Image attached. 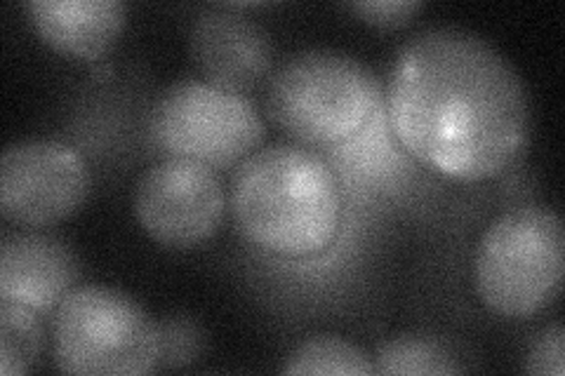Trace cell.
Segmentation results:
<instances>
[{
  "mask_svg": "<svg viewBox=\"0 0 565 376\" xmlns=\"http://www.w3.org/2000/svg\"><path fill=\"white\" fill-rule=\"evenodd\" d=\"M228 205L243 236L271 255L313 257L342 222L338 176L326 160L297 144H276L238 165Z\"/></svg>",
  "mask_w": 565,
  "mask_h": 376,
  "instance_id": "7a4b0ae2",
  "label": "cell"
},
{
  "mask_svg": "<svg viewBox=\"0 0 565 376\" xmlns=\"http://www.w3.org/2000/svg\"><path fill=\"white\" fill-rule=\"evenodd\" d=\"M111 74H114L111 64H106V62H95L93 64V78H109Z\"/></svg>",
  "mask_w": 565,
  "mask_h": 376,
  "instance_id": "ac0fdd59",
  "label": "cell"
},
{
  "mask_svg": "<svg viewBox=\"0 0 565 376\" xmlns=\"http://www.w3.org/2000/svg\"><path fill=\"white\" fill-rule=\"evenodd\" d=\"M380 104V83L356 57L311 47L282 62L267 85V114L307 147H334L361 135Z\"/></svg>",
  "mask_w": 565,
  "mask_h": 376,
  "instance_id": "3957f363",
  "label": "cell"
},
{
  "mask_svg": "<svg viewBox=\"0 0 565 376\" xmlns=\"http://www.w3.org/2000/svg\"><path fill=\"white\" fill-rule=\"evenodd\" d=\"M158 325H161L163 342L161 367L180 369L199 361L205 346V336L196 322L186 315H172L163 322H158Z\"/></svg>",
  "mask_w": 565,
  "mask_h": 376,
  "instance_id": "9a60e30c",
  "label": "cell"
},
{
  "mask_svg": "<svg viewBox=\"0 0 565 376\" xmlns=\"http://www.w3.org/2000/svg\"><path fill=\"white\" fill-rule=\"evenodd\" d=\"M347 8L361 17L365 24L396 29L415 20L424 3H419V0H365V3H349Z\"/></svg>",
  "mask_w": 565,
  "mask_h": 376,
  "instance_id": "e0dca14e",
  "label": "cell"
},
{
  "mask_svg": "<svg viewBox=\"0 0 565 376\" xmlns=\"http://www.w3.org/2000/svg\"><path fill=\"white\" fill-rule=\"evenodd\" d=\"M52 353L55 367L66 374H151L163 357L161 325L132 297L83 284L57 307Z\"/></svg>",
  "mask_w": 565,
  "mask_h": 376,
  "instance_id": "5b68a950",
  "label": "cell"
},
{
  "mask_svg": "<svg viewBox=\"0 0 565 376\" xmlns=\"http://www.w3.org/2000/svg\"><path fill=\"white\" fill-rule=\"evenodd\" d=\"M565 236L561 217L542 205L502 212L476 245L473 282L483 307L502 318H533L561 292Z\"/></svg>",
  "mask_w": 565,
  "mask_h": 376,
  "instance_id": "277c9868",
  "label": "cell"
},
{
  "mask_svg": "<svg viewBox=\"0 0 565 376\" xmlns=\"http://www.w3.org/2000/svg\"><path fill=\"white\" fill-rule=\"evenodd\" d=\"M45 334L35 311L22 303L0 301V372L3 376L26 374L43 353Z\"/></svg>",
  "mask_w": 565,
  "mask_h": 376,
  "instance_id": "4fadbf2b",
  "label": "cell"
},
{
  "mask_svg": "<svg viewBox=\"0 0 565 376\" xmlns=\"http://www.w3.org/2000/svg\"><path fill=\"white\" fill-rule=\"evenodd\" d=\"M93 189L78 149L57 139H26L0 158V212L12 224L43 228L78 212Z\"/></svg>",
  "mask_w": 565,
  "mask_h": 376,
  "instance_id": "52a82bcc",
  "label": "cell"
},
{
  "mask_svg": "<svg viewBox=\"0 0 565 376\" xmlns=\"http://www.w3.org/2000/svg\"><path fill=\"white\" fill-rule=\"evenodd\" d=\"M26 14L52 50L93 64L116 45L126 26L120 0H31Z\"/></svg>",
  "mask_w": 565,
  "mask_h": 376,
  "instance_id": "8fae6325",
  "label": "cell"
},
{
  "mask_svg": "<svg viewBox=\"0 0 565 376\" xmlns=\"http://www.w3.org/2000/svg\"><path fill=\"white\" fill-rule=\"evenodd\" d=\"M151 137L170 158H189L217 170L255 153L264 141V120L245 95L186 78L158 97Z\"/></svg>",
  "mask_w": 565,
  "mask_h": 376,
  "instance_id": "8992f818",
  "label": "cell"
},
{
  "mask_svg": "<svg viewBox=\"0 0 565 376\" xmlns=\"http://www.w3.org/2000/svg\"><path fill=\"white\" fill-rule=\"evenodd\" d=\"M525 372L550 376L565 374V334L558 322L552 327H546L535 339L533 346H530L525 357Z\"/></svg>",
  "mask_w": 565,
  "mask_h": 376,
  "instance_id": "2e32d148",
  "label": "cell"
},
{
  "mask_svg": "<svg viewBox=\"0 0 565 376\" xmlns=\"http://www.w3.org/2000/svg\"><path fill=\"white\" fill-rule=\"evenodd\" d=\"M78 259L62 238L39 228L6 233L0 245V299L47 313L74 290Z\"/></svg>",
  "mask_w": 565,
  "mask_h": 376,
  "instance_id": "30bf717a",
  "label": "cell"
},
{
  "mask_svg": "<svg viewBox=\"0 0 565 376\" xmlns=\"http://www.w3.org/2000/svg\"><path fill=\"white\" fill-rule=\"evenodd\" d=\"M135 214L158 245L193 249L220 230L226 191L215 168L189 158H166L139 176Z\"/></svg>",
  "mask_w": 565,
  "mask_h": 376,
  "instance_id": "ba28073f",
  "label": "cell"
},
{
  "mask_svg": "<svg viewBox=\"0 0 565 376\" xmlns=\"http://www.w3.org/2000/svg\"><path fill=\"white\" fill-rule=\"evenodd\" d=\"M388 125L419 163L455 182H488L530 144L533 114L516 68L479 33L436 26L394 57Z\"/></svg>",
  "mask_w": 565,
  "mask_h": 376,
  "instance_id": "6da1fadb",
  "label": "cell"
},
{
  "mask_svg": "<svg viewBox=\"0 0 565 376\" xmlns=\"http://www.w3.org/2000/svg\"><path fill=\"white\" fill-rule=\"evenodd\" d=\"M286 374H377L373 357L340 336H311L299 344L282 365Z\"/></svg>",
  "mask_w": 565,
  "mask_h": 376,
  "instance_id": "5bb4252c",
  "label": "cell"
},
{
  "mask_svg": "<svg viewBox=\"0 0 565 376\" xmlns=\"http://www.w3.org/2000/svg\"><path fill=\"white\" fill-rule=\"evenodd\" d=\"M377 374H408V376H429V374H455L465 372V365L457 363L452 351L431 336H398L380 346Z\"/></svg>",
  "mask_w": 565,
  "mask_h": 376,
  "instance_id": "7c38bea8",
  "label": "cell"
},
{
  "mask_svg": "<svg viewBox=\"0 0 565 376\" xmlns=\"http://www.w3.org/2000/svg\"><path fill=\"white\" fill-rule=\"evenodd\" d=\"M189 50L207 83L245 95L271 78L269 31L234 6L205 8L189 29Z\"/></svg>",
  "mask_w": 565,
  "mask_h": 376,
  "instance_id": "9c48e42d",
  "label": "cell"
}]
</instances>
